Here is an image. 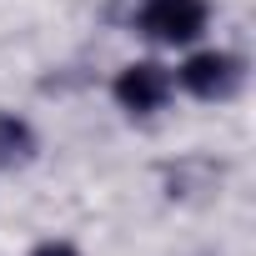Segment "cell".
Listing matches in <instances>:
<instances>
[{"instance_id": "obj_1", "label": "cell", "mask_w": 256, "mask_h": 256, "mask_svg": "<svg viewBox=\"0 0 256 256\" xmlns=\"http://www.w3.org/2000/svg\"><path fill=\"white\" fill-rule=\"evenodd\" d=\"M211 6L206 0H146L141 6V30L161 46H186L206 30Z\"/></svg>"}, {"instance_id": "obj_2", "label": "cell", "mask_w": 256, "mask_h": 256, "mask_svg": "<svg viewBox=\"0 0 256 256\" xmlns=\"http://www.w3.org/2000/svg\"><path fill=\"white\" fill-rule=\"evenodd\" d=\"M241 80H246V66L226 50H201L181 66V86L201 100H226V96L241 90Z\"/></svg>"}, {"instance_id": "obj_3", "label": "cell", "mask_w": 256, "mask_h": 256, "mask_svg": "<svg viewBox=\"0 0 256 256\" xmlns=\"http://www.w3.org/2000/svg\"><path fill=\"white\" fill-rule=\"evenodd\" d=\"M166 96H171V70L156 66V60H136V66H126V70L116 76V100H120L126 110H136V116L161 110Z\"/></svg>"}, {"instance_id": "obj_4", "label": "cell", "mask_w": 256, "mask_h": 256, "mask_svg": "<svg viewBox=\"0 0 256 256\" xmlns=\"http://www.w3.org/2000/svg\"><path fill=\"white\" fill-rule=\"evenodd\" d=\"M36 156V131L10 116V110H0V166H26Z\"/></svg>"}, {"instance_id": "obj_5", "label": "cell", "mask_w": 256, "mask_h": 256, "mask_svg": "<svg viewBox=\"0 0 256 256\" xmlns=\"http://www.w3.org/2000/svg\"><path fill=\"white\" fill-rule=\"evenodd\" d=\"M30 256H80V251H76L70 241H46V246H36Z\"/></svg>"}]
</instances>
